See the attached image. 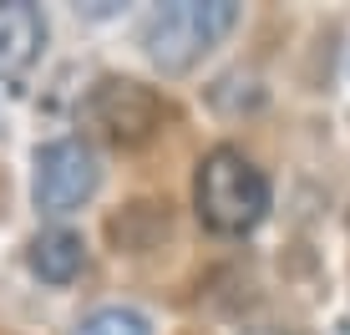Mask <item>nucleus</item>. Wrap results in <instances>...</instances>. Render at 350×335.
I'll list each match as a JSON object with an SVG mask.
<instances>
[{
    "label": "nucleus",
    "instance_id": "obj_1",
    "mask_svg": "<svg viewBox=\"0 0 350 335\" xmlns=\"http://www.w3.org/2000/svg\"><path fill=\"white\" fill-rule=\"evenodd\" d=\"M234 21H239L234 0H173L142 21V51L158 71L178 77V71L198 66L234 31Z\"/></svg>",
    "mask_w": 350,
    "mask_h": 335
},
{
    "label": "nucleus",
    "instance_id": "obj_2",
    "mask_svg": "<svg viewBox=\"0 0 350 335\" xmlns=\"http://www.w3.org/2000/svg\"><path fill=\"white\" fill-rule=\"evenodd\" d=\"M193 203H198V219L213 234H249L269 213V178L239 148H213L198 163Z\"/></svg>",
    "mask_w": 350,
    "mask_h": 335
},
{
    "label": "nucleus",
    "instance_id": "obj_3",
    "mask_svg": "<svg viewBox=\"0 0 350 335\" xmlns=\"http://www.w3.org/2000/svg\"><path fill=\"white\" fill-rule=\"evenodd\" d=\"M167 102L132 77H102L81 102V122L112 148H142L163 127Z\"/></svg>",
    "mask_w": 350,
    "mask_h": 335
},
{
    "label": "nucleus",
    "instance_id": "obj_4",
    "mask_svg": "<svg viewBox=\"0 0 350 335\" xmlns=\"http://www.w3.org/2000/svg\"><path fill=\"white\" fill-rule=\"evenodd\" d=\"M96 178H102V168H96L92 148L81 137L46 142V148L36 152V209L62 219V213L81 209V203L96 193Z\"/></svg>",
    "mask_w": 350,
    "mask_h": 335
},
{
    "label": "nucleus",
    "instance_id": "obj_5",
    "mask_svg": "<svg viewBox=\"0 0 350 335\" xmlns=\"http://www.w3.org/2000/svg\"><path fill=\"white\" fill-rule=\"evenodd\" d=\"M46 46V21L31 0H0V77H21Z\"/></svg>",
    "mask_w": 350,
    "mask_h": 335
},
{
    "label": "nucleus",
    "instance_id": "obj_6",
    "mask_svg": "<svg viewBox=\"0 0 350 335\" xmlns=\"http://www.w3.org/2000/svg\"><path fill=\"white\" fill-rule=\"evenodd\" d=\"M87 265V244H81V234L71 229H41L31 239V269L41 274L46 284H71Z\"/></svg>",
    "mask_w": 350,
    "mask_h": 335
},
{
    "label": "nucleus",
    "instance_id": "obj_7",
    "mask_svg": "<svg viewBox=\"0 0 350 335\" xmlns=\"http://www.w3.org/2000/svg\"><path fill=\"white\" fill-rule=\"evenodd\" d=\"M77 335H152V325L127 305H107V310H96V315L81 320Z\"/></svg>",
    "mask_w": 350,
    "mask_h": 335
},
{
    "label": "nucleus",
    "instance_id": "obj_8",
    "mask_svg": "<svg viewBox=\"0 0 350 335\" xmlns=\"http://www.w3.org/2000/svg\"><path fill=\"white\" fill-rule=\"evenodd\" d=\"M249 335H289V330H249Z\"/></svg>",
    "mask_w": 350,
    "mask_h": 335
}]
</instances>
